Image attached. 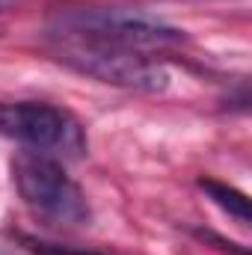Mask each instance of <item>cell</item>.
I'll use <instances>...</instances> for the list:
<instances>
[{
  "label": "cell",
  "mask_w": 252,
  "mask_h": 255,
  "mask_svg": "<svg viewBox=\"0 0 252 255\" xmlns=\"http://www.w3.org/2000/svg\"><path fill=\"white\" fill-rule=\"evenodd\" d=\"M54 54L74 71L89 74L101 83L125 86V89H136V92H163L169 83V74L163 65L142 57L139 51L119 48L110 42L54 33Z\"/></svg>",
  "instance_id": "obj_1"
},
{
  "label": "cell",
  "mask_w": 252,
  "mask_h": 255,
  "mask_svg": "<svg viewBox=\"0 0 252 255\" xmlns=\"http://www.w3.org/2000/svg\"><path fill=\"white\" fill-rule=\"evenodd\" d=\"M57 33L110 42L130 51H160L184 42V30L136 9H74L57 18Z\"/></svg>",
  "instance_id": "obj_3"
},
{
  "label": "cell",
  "mask_w": 252,
  "mask_h": 255,
  "mask_svg": "<svg viewBox=\"0 0 252 255\" xmlns=\"http://www.w3.org/2000/svg\"><path fill=\"white\" fill-rule=\"evenodd\" d=\"M199 187L214 199V205H220V208H223L229 217H235L238 223L247 226V223L252 220L250 199H247L241 190H235V187H229V184H220V181H214V178H202Z\"/></svg>",
  "instance_id": "obj_5"
},
{
  "label": "cell",
  "mask_w": 252,
  "mask_h": 255,
  "mask_svg": "<svg viewBox=\"0 0 252 255\" xmlns=\"http://www.w3.org/2000/svg\"><path fill=\"white\" fill-rule=\"evenodd\" d=\"M0 133L30 148H60L77 136V125L63 110L36 101H0Z\"/></svg>",
  "instance_id": "obj_4"
},
{
  "label": "cell",
  "mask_w": 252,
  "mask_h": 255,
  "mask_svg": "<svg viewBox=\"0 0 252 255\" xmlns=\"http://www.w3.org/2000/svg\"><path fill=\"white\" fill-rule=\"evenodd\" d=\"M15 187L24 205L57 229H80L89 223V205L83 190L65 175V169L45 154H21L12 166Z\"/></svg>",
  "instance_id": "obj_2"
},
{
  "label": "cell",
  "mask_w": 252,
  "mask_h": 255,
  "mask_svg": "<svg viewBox=\"0 0 252 255\" xmlns=\"http://www.w3.org/2000/svg\"><path fill=\"white\" fill-rule=\"evenodd\" d=\"M9 3H12V0H0V12H3V9H6Z\"/></svg>",
  "instance_id": "obj_7"
},
{
  "label": "cell",
  "mask_w": 252,
  "mask_h": 255,
  "mask_svg": "<svg viewBox=\"0 0 252 255\" xmlns=\"http://www.w3.org/2000/svg\"><path fill=\"white\" fill-rule=\"evenodd\" d=\"M21 244L36 255H101L92 253V250H83V247H63V244H48V241H36V238H27L21 235Z\"/></svg>",
  "instance_id": "obj_6"
}]
</instances>
